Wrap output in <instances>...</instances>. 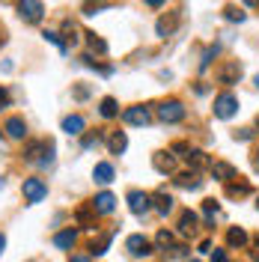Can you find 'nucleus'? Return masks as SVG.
<instances>
[{
	"instance_id": "1",
	"label": "nucleus",
	"mask_w": 259,
	"mask_h": 262,
	"mask_svg": "<svg viewBox=\"0 0 259 262\" xmlns=\"http://www.w3.org/2000/svg\"><path fill=\"white\" fill-rule=\"evenodd\" d=\"M24 158L45 167V164L54 161V143L51 140H36V143H30V146L24 149Z\"/></svg>"
},
{
	"instance_id": "2",
	"label": "nucleus",
	"mask_w": 259,
	"mask_h": 262,
	"mask_svg": "<svg viewBox=\"0 0 259 262\" xmlns=\"http://www.w3.org/2000/svg\"><path fill=\"white\" fill-rule=\"evenodd\" d=\"M239 111V98L232 96V93H221V96L214 98V116L218 119H232Z\"/></svg>"
},
{
	"instance_id": "3",
	"label": "nucleus",
	"mask_w": 259,
	"mask_h": 262,
	"mask_svg": "<svg viewBox=\"0 0 259 262\" xmlns=\"http://www.w3.org/2000/svg\"><path fill=\"white\" fill-rule=\"evenodd\" d=\"M21 191H24V200H27L30 206H36V203H42V200L48 196V185L42 179H24Z\"/></svg>"
},
{
	"instance_id": "4",
	"label": "nucleus",
	"mask_w": 259,
	"mask_h": 262,
	"mask_svg": "<svg viewBox=\"0 0 259 262\" xmlns=\"http://www.w3.org/2000/svg\"><path fill=\"white\" fill-rule=\"evenodd\" d=\"M158 119H161V122H182V119H185V104L176 101V98L158 104Z\"/></svg>"
},
{
	"instance_id": "5",
	"label": "nucleus",
	"mask_w": 259,
	"mask_h": 262,
	"mask_svg": "<svg viewBox=\"0 0 259 262\" xmlns=\"http://www.w3.org/2000/svg\"><path fill=\"white\" fill-rule=\"evenodd\" d=\"M214 78H218V83H239V78H242V63H235V60L224 63L214 72Z\"/></svg>"
},
{
	"instance_id": "6",
	"label": "nucleus",
	"mask_w": 259,
	"mask_h": 262,
	"mask_svg": "<svg viewBox=\"0 0 259 262\" xmlns=\"http://www.w3.org/2000/svg\"><path fill=\"white\" fill-rule=\"evenodd\" d=\"M152 206V196L143 194V191H128V209L134 214H146Z\"/></svg>"
},
{
	"instance_id": "7",
	"label": "nucleus",
	"mask_w": 259,
	"mask_h": 262,
	"mask_svg": "<svg viewBox=\"0 0 259 262\" xmlns=\"http://www.w3.org/2000/svg\"><path fill=\"white\" fill-rule=\"evenodd\" d=\"M197 227H200V217H197V212H182V217H179V235H197Z\"/></svg>"
},
{
	"instance_id": "8",
	"label": "nucleus",
	"mask_w": 259,
	"mask_h": 262,
	"mask_svg": "<svg viewBox=\"0 0 259 262\" xmlns=\"http://www.w3.org/2000/svg\"><path fill=\"white\" fill-rule=\"evenodd\" d=\"M18 12H21L24 21H33V24H36V21L42 18V12H45V6L36 3V0H27V3H18Z\"/></svg>"
},
{
	"instance_id": "9",
	"label": "nucleus",
	"mask_w": 259,
	"mask_h": 262,
	"mask_svg": "<svg viewBox=\"0 0 259 262\" xmlns=\"http://www.w3.org/2000/svg\"><path fill=\"white\" fill-rule=\"evenodd\" d=\"M93 209H96V214H111L116 209V196L111 194V191H101V194L93 200Z\"/></svg>"
},
{
	"instance_id": "10",
	"label": "nucleus",
	"mask_w": 259,
	"mask_h": 262,
	"mask_svg": "<svg viewBox=\"0 0 259 262\" xmlns=\"http://www.w3.org/2000/svg\"><path fill=\"white\" fill-rule=\"evenodd\" d=\"M122 119H125L128 125H149V111H146L143 104H134V107H128V111L122 114Z\"/></svg>"
},
{
	"instance_id": "11",
	"label": "nucleus",
	"mask_w": 259,
	"mask_h": 262,
	"mask_svg": "<svg viewBox=\"0 0 259 262\" xmlns=\"http://www.w3.org/2000/svg\"><path fill=\"white\" fill-rule=\"evenodd\" d=\"M185 161H188V167H191V170H206V167H211V158L203 152V149H188Z\"/></svg>"
},
{
	"instance_id": "12",
	"label": "nucleus",
	"mask_w": 259,
	"mask_h": 262,
	"mask_svg": "<svg viewBox=\"0 0 259 262\" xmlns=\"http://www.w3.org/2000/svg\"><path fill=\"white\" fill-rule=\"evenodd\" d=\"M125 247H128L134 256H149L152 253V245H149V238H143V235H128Z\"/></svg>"
},
{
	"instance_id": "13",
	"label": "nucleus",
	"mask_w": 259,
	"mask_h": 262,
	"mask_svg": "<svg viewBox=\"0 0 259 262\" xmlns=\"http://www.w3.org/2000/svg\"><path fill=\"white\" fill-rule=\"evenodd\" d=\"M209 170H211V176H214V179H221V182H232V179H235V167H232L229 161H214Z\"/></svg>"
},
{
	"instance_id": "14",
	"label": "nucleus",
	"mask_w": 259,
	"mask_h": 262,
	"mask_svg": "<svg viewBox=\"0 0 259 262\" xmlns=\"http://www.w3.org/2000/svg\"><path fill=\"white\" fill-rule=\"evenodd\" d=\"M152 164H155L158 173H173V170H176V158H173L170 152H155Z\"/></svg>"
},
{
	"instance_id": "15",
	"label": "nucleus",
	"mask_w": 259,
	"mask_h": 262,
	"mask_svg": "<svg viewBox=\"0 0 259 262\" xmlns=\"http://www.w3.org/2000/svg\"><path fill=\"white\" fill-rule=\"evenodd\" d=\"M83 128H87V122H83V116L81 114H72V116H66L63 119V131L66 134H83Z\"/></svg>"
},
{
	"instance_id": "16",
	"label": "nucleus",
	"mask_w": 259,
	"mask_h": 262,
	"mask_svg": "<svg viewBox=\"0 0 259 262\" xmlns=\"http://www.w3.org/2000/svg\"><path fill=\"white\" fill-rule=\"evenodd\" d=\"M6 134H9V137H15V140H21V137L27 134L24 119H21V116H9V119H6Z\"/></svg>"
},
{
	"instance_id": "17",
	"label": "nucleus",
	"mask_w": 259,
	"mask_h": 262,
	"mask_svg": "<svg viewBox=\"0 0 259 262\" xmlns=\"http://www.w3.org/2000/svg\"><path fill=\"white\" fill-rule=\"evenodd\" d=\"M93 179L98 182V185H107V182H114V167L107 161L96 164V170H93Z\"/></svg>"
},
{
	"instance_id": "18",
	"label": "nucleus",
	"mask_w": 259,
	"mask_h": 262,
	"mask_svg": "<svg viewBox=\"0 0 259 262\" xmlns=\"http://www.w3.org/2000/svg\"><path fill=\"white\" fill-rule=\"evenodd\" d=\"M107 146H111V152H114V155H122V152H125V146H128L125 131H114V134H111V140H107Z\"/></svg>"
},
{
	"instance_id": "19",
	"label": "nucleus",
	"mask_w": 259,
	"mask_h": 262,
	"mask_svg": "<svg viewBox=\"0 0 259 262\" xmlns=\"http://www.w3.org/2000/svg\"><path fill=\"white\" fill-rule=\"evenodd\" d=\"M152 200H155V209H158L161 214H170V212H173V203H176V200L167 194V191H158Z\"/></svg>"
},
{
	"instance_id": "20",
	"label": "nucleus",
	"mask_w": 259,
	"mask_h": 262,
	"mask_svg": "<svg viewBox=\"0 0 259 262\" xmlns=\"http://www.w3.org/2000/svg\"><path fill=\"white\" fill-rule=\"evenodd\" d=\"M227 245H229V247H244V245H247V232H244L242 227H229Z\"/></svg>"
},
{
	"instance_id": "21",
	"label": "nucleus",
	"mask_w": 259,
	"mask_h": 262,
	"mask_svg": "<svg viewBox=\"0 0 259 262\" xmlns=\"http://www.w3.org/2000/svg\"><path fill=\"white\" fill-rule=\"evenodd\" d=\"M75 242H78V232H75V229H63V232H57V235H54V245L57 247H72L75 245Z\"/></svg>"
},
{
	"instance_id": "22",
	"label": "nucleus",
	"mask_w": 259,
	"mask_h": 262,
	"mask_svg": "<svg viewBox=\"0 0 259 262\" xmlns=\"http://www.w3.org/2000/svg\"><path fill=\"white\" fill-rule=\"evenodd\" d=\"M98 111H101V116L104 119H114V116H119V104H116V98H101V104H98Z\"/></svg>"
},
{
	"instance_id": "23",
	"label": "nucleus",
	"mask_w": 259,
	"mask_h": 262,
	"mask_svg": "<svg viewBox=\"0 0 259 262\" xmlns=\"http://www.w3.org/2000/svg\"><path fill=\"white\" fill-rule=\"evenodd\" d=\"M227 194L229 196H247L250 194V185L247 182H227Z\"/></svg>"
},
{
	"instance_id": "24",
	"label": "nucleus",
	"mask_w": 259,
	"mask_h": 262,
	"mask_svg": "<svg viewBox=\"0 0 259 262\" xmlns=\"http://www.w3.org/2000/svg\"><path fill=\"white\" fill-rule=\"evenodd\" d=\"M176 185H179V188H191V191H197L203 182L197 179L194 173H185V176H176Z\"/></svg>"
},
{
	"instance_id": "25",
	"label": "nucleus",
	"mask_w": 259,
	"mask_h": 262,
	"mask_svg": "<svg viewBox=\"0 0 259 262\" xmlns=\"http://www.w3.org/2000/svg\"><path fill=\"white\" fill-rule=\"evenodd\" d=\"M83 36H87V42H90V48H96L98 54H107V42H104V39H98L96 33H83Z\"/></svg>"
},
{
	"instance_id": "26",
	"label": "nucleus",
	"mask_w": 259,
	"mask_h": 262,
	"mask_svg": "<svg viewBox=\"0 0 259 262\" xmlns=\"http://www.w3.org/2000/svg\"><path fill=\"white\" fill-rule=\"evenodd\" d=\"M111 238H114L111 232H107V235H101L98 242H93V247H90V250H93L96 256H101V253H107V245H111Z\"/></svg>"
},
{
	"instance_id": "27",
	"label": "nucleus",
	"mask_w": 259,
	"mask_h": 262,
	"mask_svg": "<svg viewBox=\"0 0 259 262\" xmlns=\"http://www.w3.org/2000/svg\"><path fill=\"white\" fill-rule=\"evenodd\" d=\"M155 242H158L164 250H167V247H173V250H176V238H173V232H167V229H161V232H158V238H155Z\"/></svg>"
},
{
	"instance_id": "28",
	"label": "nucleus",
	"mask_w": 259,
	"mask_h": 262,
	"mask_svg": "<svg viewBox=\"0 0 259 262\" xmlns=\"http://www.w3.org/2000/svg\"><path fill=\"white\" fill-rule=\"evenodd\" d=\"M218 212H221V209H218V203H214V200H206V203H203V214H206V221H214V217H218Z\"/></svg>"
},
{
	"instance_id": "29",
	"label": "nucleus",
	"mask_w": 259,
	"mask_h": 262,
	"mask_svg": "<svg viewBox=\"0 0 259 262\" xmlns=\"http://www.w3.org/2000/svg\"><path fill=\"white\" fill-rule=\"evenodd\" d=\"M42 36H45L48 42H54V45H57V48L63 51V54H69V45H66L63 39H60V33H54V30H45V33H42Z\"/></svg>"
},
{
	"instance_id": "30",
	"label": "nucleus",
	"mask_w": 259,
	"mask_h": 262,
	"mask_svg": "<svg viewBox=\"0 0 259 262\" xmlns=\"http://www.w3.org/2000/svg\"><path fill=\"white\" fill-rule=\"evenodd\" d=\"M173 27H176V18H161L158 21V36H170Z\"/></svg>"
},
{
	"instance_id": "31",
	"label": "nucleus",
	"mask_w": 259,
	"mask_h": 262,
	"mask_svg": "<svg viewBox=\"0 0 259 262\" xmlns=\"http://www.w3.org/2000/svg\"><path fill=\"white\" fill-rule=\"evenodd\" d=\"M224 15H227V21H244V12L242 9H235V6H229Z\"/></svg>"
},
{
	"instance_id": "32",
	"label": "nucleus",
	"mask_w": 259,
	"mask_h": 262,
	"mask_svg": "<svg viewBox=\"0 0 259 262\" xmlns=\"http://www.w3.org/2000/svg\"><path fill=\"white\" fill-rule=\"evenodd\" d=\"M9 101H12L9 90H6V86H0V111H3V107H9Z\"/></svg>"
},
{
	"instance_id": "33",
	"label": "nucleus",
	"mask_w": 259,
	"mask_h": 262,
	"mask_svg": "<svg viewBox=\"0 0 259 262\" xmlns=\"http://www.w3.org/2000/svg\"><path fill=\"white\" fill-rule=\"evenodd\" d=\"M211 262H227V250L214 247V250H211Z\"/></svg>"
},
{
	"instance_id": "34",
	"label": "nucleus",
	"mask_w": 259,
	"mask_h": 262,
	"mask_svg": "<svg viewBox=\"0 0 259 262\" xmlns=\"http://www.w3.org/2000/svg\"><path fill=\"white\" fill-rule=\"evenodd\" d=\"M253 137V131L250 128H242V131H235V140H250Z\"/></svg>"
},
{
	"instance_id": "35",
	"label": "nucleus",
	"mask_w": 259,
	"mask_h": 262,
	"mask_svg": "<svg viewBox=\"0 0 259 262\" xmlns=\"http://www.w3.org/2000/svg\"><path fill=\"white\" fill-rule=\"evenodd\" d=\"M78 221H81V224H90V221H93V217H90V209H78Z\"/></svg>"
},
{
	"instance_id": "36",
	"label": "nucleus",
	"mask_w": 259,
	"mask_h": 262,
	"mask_svg": "<svg viewBox=\"0 0 259 262\" xmlns=\"http://www.w3.org/2000/svg\"><path fill=\"white\" fill-rule=\"evenodd\" d=\"M93 143H98V134H90V137H83V149H90Z\"/></svg>"
},
{
	"instance_id": "37",
	"label": "nucleus",
	"mask_w": 259,
	"mask_h": 262,
	"mask_svg": "<svg viewBox=\"0 0 259 262\" xmlns=\"http://www.w3.org/2000/svg\"><path fill=\"white\" fill-rule=\"evenodd\" d=\"M188 149H191L188 143H173V152H188Z\"/></svg>"
},
{
	"instance_id": "38",
	"label": "nucleus",
	"mask_w": 259,
	"mask_h": 262,
	"mask_svg": "<svg viewBox=\"0 0 259 262\" xmlns=\"http://www.w3.org/2000/svg\"><path fill=\"white\" fill-rule=\"evenodd\" d=\"M75 96H78V98H87L90 93H87V86H78V90H75Z\"/></svg>"
},
{
	"instance_id": "39",
	"label": "nucleus",
	"mask_w": 259,
	"mask_h": 262,
	"mask_svg": "<svg viewBox=\"0 0 259 262\" xmlns=\"http://www.w3.org/2000/svg\"><path fill=\"white\" fill-rule=\"evenodd\" d=\"M69 262H90V256H72Z\"/></svg>"
},
{
	"instance_id": "40",
	"label": "nucleus",
	"mask_w": 259,
	"mask_h": 262,
	"mask_svg": "<svg viewBox=\"0 0 259 262\" xmlns=\"http://www.w3.org/2000/svg\"><path fill=\"white\" fill-rule=\"evenodd\" d=\"M253 167H256V170H259V149H256V152H253Z\"/></svg>"
},
{
	"instance_id": "41",
	"label": "nucleus",
	"mask_w": 259,
	"mask_h": 262,
	"mask_svg": "<svg viewBox=\"0 0 259 262\" xmlns=\"http://www.w3.org/2000/svg\"><path fill=\"white\" fill-rule=\"evenodd\" d=\"M3 247H6V238H3V232H0V253H3Z\"/></svg>"
},
{
	"instance_id": "42",
	"label": "nucleus",
	"mask_w": 259,
	"mask_h": 262,
	"mask_svg": "<svg viewBox=\"0 0 259 262\" xmlns=\"http://www.w3.org/2000/svg\"><path fill=\"white\" fill-rule=\"evenodd\" d=\"M253 83H256V86H259V75H256V78H253Z\"/></svg>"
},
{
	"instance_id": "43",
	"label": "nucleus",
	"mask_w": 259,
	"mask_h": 262,
	"mask_svg": "<svg viewBox=\"0 0 259 262\" xmlns=\"http://www.w3.org/2000/svg\"><path fill=\"white\" fill-rule=\"evenodd\" d=\"M188 262H200V259H188Z\"/></svg>"
},
{
	"instance_id": "44",
	"label": "nucleus",
	"mask_w": 259,
	"mask_h": 262,
	"mask_svg": "<svg viewBox=\"0 0 259 262\" xmlns=\"http://www.w3.org/2000/svg\"><path fill=\"white\" fill-rule=\"evenodd\" d=\"M256 209H259V200H256Z\"/></svg>"
},
{
	"instance_id": "45",
	"label": "nucleus",
	"mask_w": 259,
	"mask_h": 262,
	"mask_svg": "<svg viewBox=\"0 0 259 262\" xmlns=\"http://www.w3.org/2000/svg\"><path fill=\"white\" fill-rule=\"evenodd\" d=\"M256 125H259V119H256Z\"/></svg>"
}]
</instances>
